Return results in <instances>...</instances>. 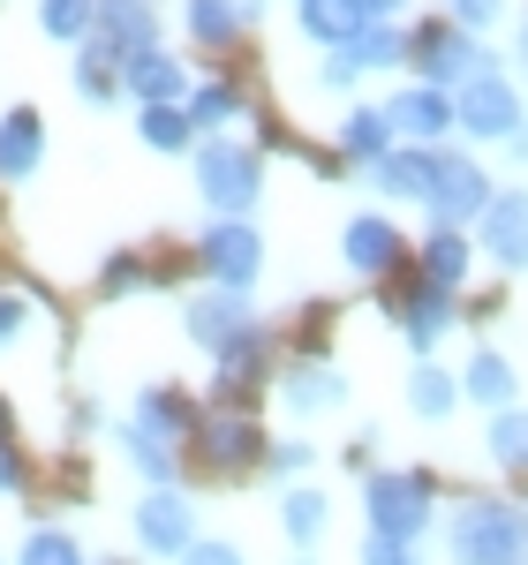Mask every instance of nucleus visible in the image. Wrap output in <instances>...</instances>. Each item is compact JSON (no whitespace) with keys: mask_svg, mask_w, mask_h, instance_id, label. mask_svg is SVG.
Segmentation results:
<instances>
[{"mask_svg":"<svg viewBox=\"0 0 528 565\" xmlns=\"http://www.w3.org/2000/svg\"><path fill=\"white\" fill-rule=\"evenodd\" d=\"M23 490V460H15V445L0 437V498H15Z\"/></svg>","mask_w":528,"mask_h":565,"instance_id":"39","label":"nucleus"},{"mask_svg":"<svg viewBox=\"0 0 528 565\" xmlns=\"http://www.w3.org/2000/svg\"><path fill=\"white\" fill-rule=\"evenodd\" d=\"M340 249H348V264L362 271V279H378V271H393V264H400V249H408V242L393 234V218H348Z\"/></svg>","mask_w":528,"mask_h":565,"instance_id":"16","label":"nucleus"},{"mask_svg":"<svg viewBox=\"0 0 528 565\" xmlns=\"http://www.w3.org/2000/svg\"><path fill=\"white\" fill-rule=\"evenodd\" d=\"M197 452H204V468H220V476H234V468H250L264 445H257V423L250 415H212V423H197Z\"/></svg>","mask_w":528,"mask_h":565,"instance_id":"13","label":"nucleus"},{"mask_svg":"<svg viewBox=\"0 0 528 565\" xmlns=\"http://www.w3.org/2000/svg\"><path fill=\"white\" fill-rule=\"evenodd\" d=\"M181 23H189V39H197V45H234V39H242V23H250V8H242V0H189Z\"/></svg>","mask_w":528,"mask_h":565,"instance_id":"22","label":"nucleus"},{"mask_svg":"<svg viewBox=\"0 0 528 565\" xmlns=\"http://www.w3.org/2000/svg\"><path fill=\"white\" fill-rule=\"evenodd\" d=\"M15 565H84V543L61 527H31V543L15 551Z\"/></svg>","mask_w":528,"mask_h":565,"instance_id":"33","label":"nucleus"},{"mask_svg":"<svg viewBox=\"0 0 528 565\" xmlns=\"http://www.w3.org/2000/svg\"><path fill=\"white\" fill-rule=\"evenodd\" d=\"M91 39L106 45L114 61H129V53H144V45H159V15H151V0H98Z\"/></svg>","mask_w":528,"mask_h":565,"instance_id":"9","label":"nucleus"},{"mask_svg":"<svg viewBox=\"0 0 528 565\" xmlns=\"http://www.w3.org/2000/svg\"><path fill=\"white\" fill-rule=\"evenodd\" d=\"M136 279H144V264H136V257H114V264H106V295H122V287H136Z\"/></svg>","mask_w":528,"mask_h":565,"instance_id":"41","label":"nucleus"},{"mask_svg":"<svg viewBox=\"0 0 528 565\" xmlns=\"http://www.w3.org/2000/svg\"><path fill=\"white\" fill-rule=\"evenodd\" d=\"M122 452L136 460V476L151 482V490H175L181 460H175V445H167V437H151L144 423H122Z\"/></svg>","mask_w":528,"mask_h":565,"instance_id":"19","label":"nucleus"},{"mask_svg":"<svg viewBox=\"0 0 528 565\" xmlns=\"http://www.w3.org/2000/svg\"><path fill=\"white\" fill-rule=\"evenodd\" d=\"M484 249H490L498 264L528 271V189H514V196H490V204H484Z\"/></svg>","mask_w":528,"mask_h":565,"instance_id":"14","label":"nucleus"},{"mask_svg":"<svg viewBox=\"0 0 528 565\" xmlns=\"http://www.w3.org/2000/svg\"><path fill=\"white\" fill-rule=\"evenodd\" d=\"M76 90H84L91 106H106L114 90H122V61L106 53L98 39H84V61H76Z\"/></svg>","mask_w":528,"mask_h":565,"instance_id":"28","label":"nucleus"},{"mask_svg":"<svg viewBox=\"0 0 528 565\" xmlns=\"http://www.w3.org/2000/svg\"><path fill=\"white\" fill-rule=\"evenodd\" d=\"M181 114H189V129H220V121L242 114V90H234V84H204V90H189Z\"/></svg>","mask_w":528,"mask_h":565,"instance_id":"32","label":"nucleus"},{"mask_svg":"<svg viewBox=\"0 0 528 565\" xmlns=\"http://www.w3.org/2000/svg\"><path fill=\"white\" fill-rule=\"evenodd\" d=\"M257 189H264V159L250 151V143H226V136L197 143V196H204L212 212L242 218L250 204H257Z\"/></svg>","mask_w":528,"mask_h":565,"instance_id":"2","label":"nucleus"},{"mask_svg":"<svg viewBox=\"0 0 528 565\" xmlns=\"http://www.w3.org/2000/svg\"><path fill=\"white\" fill-rule=\"evenodd\" d=\"M362 565H415V551L393 543V535H370V543H362Z\"/></svg>","mask_w":528,"mask_h":565,"instance_id":"36","label":"nucleus"},{"mask_svg":"<svg viewBox=\"0 0 528 565\" xmlns=\"http://www.w3.org/2000/svg\"><path fill=\"white\" fill-rule=\"evenodd\" d=\"M355 8H362V23H393L408 0H355Z\"/></svg>","mask_w":528,"mask_h":565,"instance_id":"42","label":"nucleus"},{"mask_svg":"<svg viewBox=\"0 0 528 565\" xmlns=\"http://www.w3.org/2000/svg\"><path fill=\"white\" fill-rule=\"evenodd\" d=\"M91 15H98V0H45L39 8L45 39H91Z\"/></svg>","mask_w":528,"mask_h":565,"instance_id":"35","label":"nucleus"},{"mask_svg":"<svg viewBox=\"0 0 528 565\" xmlns=\"http://www.w3.org/2000/svg\"><path fill=\"white\" fill-rule=\"evenodd\" d=\"M453 565H528V513L506 498H468L445 527Z\"/></svg>","mask_w":528,"mask_h":565,"instance_id":"1","label":"nucleus"},{"mask_svg":"<svg viewBox=\"0 0 528 565\" xmlns=\"http://www.w3.org/2000/svg\"><path fill=\"white\" fill-rule=\"evenodd\" d=\"M122 90H136L144 106H181L189 98V68H181L175 53H159V45H144L122 61Z\"/></svg>","mask_w":528,"mask_h":565,"instance_id":"12","label":"nucleus"},{"mask_svg":"<svg viewBox=\"0 0 528 565\" xmlns=\"http://www.w3.org/2000/svg\"><path fill=\"white\" fill-rule=\"evenodd\" d=\"M453 129L468 136H514L521 129V98H514V84L506 76H468V84L453 90Z\"/></svg>","mask_w":528,"mask_h":565,"instance_id":"8","label":"nucleus"},{"mask_svg":"<svg viewBox=\"0 0 528 565\" xmlns=\"http://www.w3.org/2000/svg\"><path fill=\"white\" fill-rule=\"evenodd\" d=\"M415 68H423V84H431V90H445V84L461 90L468 76H484L490 61L476 53V39H468V31L445 15V23H423V39H415Z\"/></svg>","mask_w":528,"mask_h":565,"instance_id":"4","label":"nucleus"},{"mask_svg":"<svg viewBox=\"0 0 528 565\" xmlns=\"http://www.w3.org/2000/svg\"><path fill=\"white\" fill-rule=\"evenodd\" d=\"M498 8H506V0H453V23H461V31H484V23H498Z\"/></svg>","mask_w":528,"mask_h":565,"instance_id":"37","label":"nucleus"},{"mask_svg":"<svg viewBox=\"0 0 528 565\" xmlns=\"http://www.w3.org/2000/svg\"><path fill=\"white\" fill-rule=\"evenodd\" d=\"M272 468H279V476H295V468H309V445H279V452H272Z\"/></svg>","mask_w":528,"mask_h":565,"instance_id":"43","label":"nucleus"},{"mask_svg":"<svg viewBox=\"0 0 528 565\" xmlns=\"http://www.w3.org/2000/svg\"><path fill=\"white\" fill-rule=\"evenodd\" d=\"M325 513H332V505H325V490H287V505H279V521H287V535H295L303 551L325 535Z\"/></svg>","mask_w":528,"mask_h":565,"instance_id":"31","label":"nucleus"},{"mask_svg":"<svg viewBox=\"0 0 528 565\" xmlns=\"http://www.w3.org/2000/svg\"><path fill=\"white\" fill-rule=\"evenodd\" d=\"M468 279V242H461V226H439L431 242H423V287H461Z\"/></svg>","mask_w":528,"mask_h":565,"instance_id":"23","label":"nucleus"},{"mask_svg":"<svg viewBox=\"0 0 528 565\" xmlns=\"http://www.w3.org/2000/svg\"><path fill=\"white\" fill-rule=\"evenodd\" d=\"M175 565H242V551H234V543H189Z\"/></svg>","mask_w":528,"mask_h":565,"instance_id":"38","label":"nucleus"},{"mask_svg":"<svg viewBox=\"0 0 528 565\" xmlns=\"http://www.w3.org/2000/svg\"><path fill=\"white\" fill-rule=\"evenodd\" d=\"M453 399H461V385H453V370H439V362H423V370L408 377V407H415V415H431V423L453 415Z\"/></svg>","mask_w":528,"mask_h":565,"instance_id":"26","label":"nucleus"},{"mask_svg":"<svg viewBox=\"0 0 528 565\" xmlns=\"http://www.w3.org/2000/svg\"><path fill=\"white\" fill-rule=\"evenodd\" d=\"M45 159V121L31 106H15V114H0V181H31Z\"/></svg>","mask_w":528,"mask_h":565,"instance_id":"15","label":"nucleus"},{"mask_svg":"<svg viewBox=\"0 0 528 565\" xmlns=\"http://www.w3.org/2000/svg\"><path fill=\"white\" fill-rule=\"evenodd\" d=\"M490 460L498 468H528V415L521 407H498L490 415Z\"/></svg>","mask_w":528,"mask_h":565,"instance_id":"29","label":"nucleus"},{"mask_svg":"<svg viewBox=\"0 0 528 565\" xmlns=\"http://www.w3.org/2000/svg\"><path fill=\"white\" fill-rule=\"evenodd\" d=\"M378 114H386V129H400L408 143H439V136L453 129V98H445V90H431V84L393 90Z\"/></svg>","mask_w":528,"mask_h":565,"instance_id":"11","label":"nucleus"},{"mask_svg":"<svg viewBox=\"0 0 528 565\" xmlns=\"http://www.w3.org/2000/svg\"><path fill=\"white\" fill-rule=\"evenodd\" d=\"M181 324H189V340H197V348H212V354H234L242 348V340H257L264 324H257V309L242 302V295H197V302L181 309Z\"/></svg>","mask_w":528,"mask_h":565,"instance_id":"7","label":"nucleus"},{"mask_svg":"<svg viewBox=\"0 0 528 565\" xmlns=\"http://www.w3.org/2000/svg\"><path fill=\"white\" fill-rule=\"evenodd\" d=\"M129 423H144L151 437H167V445H181V437L197 430V407H189L181 392L151 385V392H136V415H129Z\"/></svg>","mask_w":528,"mask_h":565,"instance_id":"17","label":"nucleus"},{"mask_svg":"<svg viewBox=\"0 0 528 565\" xmlns=\"http://www.w3.org/2000/svg\"><path fill=\"white\" fill-rule=\"evenodd\" d=\"M461 392H476V399H490V407H506V399H514V362H506V354H476L468 377H461Z\"/></svg>","mask_w":528,"mask_h":565,"instance_id":"30","label":"nucleus"},{"mask_svg":"<svg viewBox=\"0 0 528 565\" xmlns=\"http://www.w3.org/2000/svg\"><path fill=\"white\" fill-rule=\"evenodd\" d=\"M136 136H144L151 151H189V143H197V129H189L181 106H144V114H136Z\"/></svg>","mask_w":528,"mask_h":565,"instance_id":"27","label":"nucleus"},{"mask_svg":"<svg viewBox=\"0 0 528 565\" xmlns=\"http://www.w3.org/2000/svg\"><path fill=\"white\" fill-rule=\"evenodd\" d=\"M279 399H287L295 415H317V407H340L348 385H340L325 362H303V370H287V377H279Z\"/></svg>","mask_w":528,"mask_h":565,"instance_id":"21","label":"nucleus"},{"mask_svg":"<svg viewBox=\"0 0 528 565\" xmlns=\"http://www.w3.org/2000/svg\"><path fill=\"white\" fill-rule=\"evenodd\" d=\"M400 53H408V39H400L393 23H370V31H362V39L348 45V61H355V68H393Z\"/></svg>","mask_w":528,"mask_h":565,"instance_id":"34","label":"nucleus"},{"mask_svg":"<svg viewBox=\"0 0 528 565\" xmlns=\"http://www.w3.org/2000/svg\"><path fill=\"white\" fill-rule=\"evenodd\" d=\"M197 264H204V271L220 279L226 295H242V287H250V279L264 271V242H257V226H250V218H220V226H212V234L197 242Z\"/></svg>","mask_w":528,"mask_h":565,"instance_id":"5","label":"nucleus"},{"mask_svg":"<svg viewBox=\"0 0 528 565\" xmlns=\"http://www.w3.org/2000/svg\"><path fill=\"white\" fill-rule=\"evenodd\" d=\"M431 181H439V151H423V143L378 159V189H393V196H431Z\"/></svg>","mask_w":528,"mask_h":565,"instance_id":"18","label":"nucleus"},{"mask_svg":"<svg viewBox=\"0 0 528 565\" xmlns=\"http://www.w3.org/2000/svg\"><path fill=\"white\" fill-rule=\"evenodd\" d=\"M362 513H370V535L415 543L423 521H431V482L423 476H370L362 482Z\"/></svg>","mask_w":528,"mask_h":565,"instance_id":"3","label":"nucleus"},{"mask_svg":"<svg viewBox=\"0 0 528 565\" xmlns=\"http://www.w3.org/2000/svg\"><path fill=\"white\" fill-rule=\"evenodd\" d=\"M303 31L317 45H332V53H340V45H355L370 23H362V8H355V0H303Z\"/></svg>","mask_w":528,"mask_h":565,"instance_id":"20","label":"nucleus"},{"mask_svg":"<svg viewBox=\"0 0 528 565\" xmlns=\"http://www.w3.org/2000/svg\"><path fill=\"white\" fill-rule=\"evenodd\" d=\"M136 543H144L151 558H181V551L197 543V505H189V490H144V498H136Z\"/></svg>","mask_w":528,"mask_h":565,"instance_id":"6","label":"nucleus"},{"mask_svg":"<svg viewBox=\"0 0 528 565\" xmlns=\"http://www.w3.org/2000/svg\"><path fill=\"white\" fill-rule=\"evenodd\" d=\"M23 324H31V309L15 302V295H0V348H8V340H15Z\"/></svg>","mask_w":528,"mask_h":565,"instance_id":"40","label":"nucleus"},{"mask_svg":"<svg viewBox=\"0 0 528 565\" xmlns=\"http://www.w3.org/2000/svg\"><path fill=\"white\" fill-rule=\"evenodd\" d=\"M340 151H348V159H370V167H378V159L393 151V129H386V114H378V106H355L348 121H340Z\"/></svg>","mask_w":528,"mask_h":565,"instance_id":"24","label":"nucleus"},{"mask_svg":"<svg viewBox=\"0 0 528 565\" xmlns=\"http://www.w3.org/2000/svg\"><path fill=\"white\" fill-rule=\"evenodd\" d=\"M439 226H461V218H484L490 189H484V167L476 159H439V181H431V196H423Z\"/></svg>","mask_w":528,"mask_h":565,"instance_id":"10","label":"nucleus"},{"mask_svg":"<svg viewBox=\"0 0 528 565\" xmlns=\"http://www.w3.org/2000/svg\"><path fill=\"white\" fill-rule=\"evenodd\" d=\"M445 324H453V302H445V287H423L415 302L400 309V332H408L415 348H431V340H439Z\"/></svg>","mask_w":528,"mask_h":565,"instance_id":"25","label":"nucleus"}]
</instances>
